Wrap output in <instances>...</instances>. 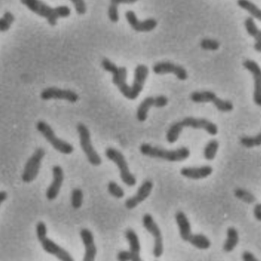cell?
<instances>
[{
    "mask_svg": "<svg viewBox=\"0 0 261 261\" xmlns=\"http://www.w3.org/2000/svg\"><path fill=\"white\" fill-rule=\"evenodd\" d=\"M153 183L149 180L145 181L142 184L139 189H138V193L127 199L125 201V207L128 210H132L135 208L138 204H141L149 197V195L151 194V191H152Z\"/></svg>",
    "mask_w": 261,
    "mask_h": 261,
    "instance_id": "obj_17",
    "label": "cell"
},
{
    "mask_svg": "<svg viewBox=\"0 0 261 261\" xmlns=\"http://www.w3.org/2000/svg\"><path fill=\"white\" fill-rule=\"evenodd\" d=\"M188 127H191L194 129L206 130L209 135L213 136L218 133V128L217 125L211 121L204 118L186 117L183 120L175 122L173 125H171L167 134V141L170 143H175L178 141L184 128H188Z\"/></svg>",
    "mask_w": 261,
    "mask_h": 261,
    "instance_id": "obj_2",
    "label": "cell"
},
{
    "mask_svg": "<svg viewBox=\"0 0 261 261\" xmlns=\"http://www.w3.org/2000/svg\"><path fill=\"white\" fill-rule=\"evenodd\" d=\"M152 70L153 72L158 75H164V74L167 73L175 74L177 78L181 81L186 80L188 77V72L183 67L172 64L169 61L157 63L153 66Z\"/></svg>",
    "mask_w": 261,
    "mask_h": 261,
    "instance_id": "obj_14",
    "label": "cell"
},
{
    "mask_svg": "<svg viewBox=\"0 0 261 261\" xmlns=\"http://www.w3.org/2000/svg\"><path fill=\"white\" fill-rule=\"evenodd\" d=\"M242 146L246 148H252L254 146H259L261 144V134L259 133L256 136L252 137H243L241 139Z\"/></svg>",
    "mask_w": 261,
    "mask_h": 261,
    "instance_id": "obj_29",
    "label": "cell"
},
{
    "mask_svg": "<svg viewBox=\"0 0 261 261\" xmlns=\"http://www.w3.org/2000/svg\"><path fill=\"white\" fill-rule=\"evenodd\" d=\"M108 191L111 196L117 198V199H122L125 195L123 189L114 181L109 182V185H108Z\"/></svg>",
    "mask_w": 261,
    "mask_h": 261,
    "instance_id": "obj_32",
    "label": "cell"
},
{
    "mask_svg": "<svg viewBox=\"0 0 261 261\" xmlns=\"http://www.w3.org/2000/svg\"><path fill=\"white\" fill-rule=\"evenodd\" d=\"M21 3L27 6L32 12L47 20L49 25L55 27L57 21L61 17H67L70 15V8L65 6L51 8L50 6L38 0H23Z\"/></svg>",
    "mask_w": 261,
    "mask_h": 261,
    "instance_id": "obj_3",
    "label": "cell"
},
{
    "mask_svg": "<svg viewBox=\"0 0 261 261\" xmlns=\"http://www.w3.org/2000/svg\"><path fill=\"white\" fill-rule=\"evenodd\" d=\"M254 217L256 220L260 221L261 220V205L260 204H257L254 209Z\"/></svg>",
    "mask_w": 261,
    "mask_h": 261,
    "instance_id": "obj_38",
    "label": "cell"
},
{
    "mask_svg": "<svg viewBox=\"0 0 261 261\" xmlns=\"http://www.w3.org/2000/svg\"><path fill=\"white\" fill-rule=\"evenodd\" d=\"M143 224L144 228L147 230L154 238V248H153V254L154 257H160L164 252V244H163V238L159 225L154 222V219L150 214H146L143 216Z\"/></svg>",
    "mask_w": 261,
    "mask_h": 261,
    "instance_id": "obj_12",
    "label": "cell"
},
{
    "mask_svg": "<svg viewBox=\"0 0 261 261\" xmlns=\"http://www.w3.org/2000/svg\"><path fill=\"white\" fill-rule=\"evenodd\" d=\"M191 99L193 102H211L219 111L222 112H230L233 110V106L231 101L219 99L214 92L204 91L193 92L191 95Z\"/></svg>",
    "mask_w": 261,
    "mask_h": 261,
    "instance_id": "obj_10",
    "label": "cell"
},
{
    "mask_svg": "<svg viewBox=\"0 0 261 261\" xmlns=\"http://www.w3.org/2000/svg\"><path fill=\"white\" fill-rule=\"evenodd\" d=\"M219 146H220V144L216 140H212L206 145L204 150V156L206 160L213 161L215 159Z\"/></svg>",
    "mask_w": 261,
    "mask_h": 261,
    "instance_id": "obj_26",
    "label": "cell"
},
{
    "mask_svg": "<svg viewBox=\"0 0 261 261\" xmlns=\"http://www.w3.org/2000/svg\"><path fill=\"white\" fill-rule=\"evenodd\" d=\"M36 231L38 241H39L42 247H43L45 251L56 256L60 260H73L72 256L65 249L61 248V246L56 244L55 242H53L46 237L47 228H46V224L44 222H39L37 224Z\"/></svg>",
    "mask_w": 261,
    "mask_h": 261,
    "instance_id": "obj_6",
    "label": "cell"
},
{
    "mask_svg": "<svg viewBox=\"0 0 261 261\" xmlns=\"http://www.w3.org/2000/svg\"><path fill=\"white\" fill-rule=\"evenodd\" d=\"M46 154L43 148H38L32 157L27 161L22 175V180L25 183H31L38 177L39 174L41 162Z\"/></svg>",
    "mask_w": 261,
    "mask_h": 261,
    "instance_id": "obj_11",
    "label": "cell"
},
{
    "mask_svg": "<svg viewBox=\"0 0 261 261\" xmlns=\"http://www.w3.org/2000/svg\"><path fill=\"white\" fill-rule=\"evenodd\" d=\"M245 68L253 75L254 81V101L257 106H261V70L255 61L246 60L243 63Z\"/></svg>",
    "mask_w": 261,
    "mask_h": 261,
    "instance_id": "obj_16",
    "label": "cell"
},
{
    "mask_svg": "<svg viewBox=\"0 0 261 261\" xmlns=\"http://www.w3.org/2000/svg\"><path fill=\"white\" fill-rule=\"evenodd\" d=\"M213 172V168L210 166H203L201 167H184L181 174L185 178L190 179L199 180L207 178Z\"/></svg>",
    "mask_w": 261,
    "mask_h": 261,
    "instance_id": "obj_20",
    "label": "cell"
},
{
    "mask_svg": "<svg viewBox=\"0 0 261 261\" xmlns=\"http://www.w3.org/2000/svg\"><path fill=\"white\" fill-rule=\"evenodd\" d=\"M175 220L179 228L180 236L183 241L189 242L193 246L201 250H205L210 248L211 241L207 237L201 233H192L191 223L185 213L182 211L177 212L175 214Z\"/></svg>",
    "mask_w": 261,
    "mask_h": 261,
    "instance_id": "obj_4",
    "label": "cell"
},
{
    "mask_svg": "<svg viewBox=\"0 0 261 261\" xmlns=\"http://www.w3.org/2000/svg\"><path fill=\"white\" fill-rule=\"evenodd\" d=\"M245 27H246V31L250 36L255 39V44H254V49L260 53L261 51V32L257 28L255 22L251 17L246 19L245 21Z\"/></svg>",
    "mask_w": 261,
    "mask_h": 261,
    "instance_id": "obj_22",
    "label": "cell"
},
{
    "mask_svg": "<svg viewBox=\"0 0 261 261\" xmlns=\"http://www.w3.org/2000/svg\"><path fill=\"white\" fill-rule=\"evenodd\" d=\"M243 260L245 261H256L257 258L254 257L252 253L249 251H245L243 254Z\"/></svg>",
    "mask_w": 261,
    "mask_h": 261,
    "instance_id": "obj_37",
    "label": "cell"
},
{
    "mask_svg": "<svg viewBox=\"0 0 261 261\" xmlns=\"http://www.w3.org/2000/svg\"><path fill=\"white\" fill-rule=\"evenodd\" d=\"M234 195L238 199L246 204H253L256 201L255 196L252 193L243 188H238L235 190Z\"/></svg>",
    "mask_w": 261,
    "mask_h": 261,
    "instance_id": "obj_27",
    "label": "cell"
},
{
    "mask_svg": "<svg viewBox=\"0 0 261 261\" xmlns=\"http://www.w3.org/2000/svg\"><path fill=\"white\" fill-rule=\"evenodd\" d=\"M238 4L242 9L250 13L253 17H255L258 20H261V11L254 3L246 1V0H240L238 2Z\"/></svg>",
    "mask_w": 261,
    "mask_h": 261,
    "instance_id": "obj_25",
    "label": "cell"
},
{
    "mask_svg": "<svg viewBox=\"0 0 261 261\" xmlns=\"http://www.w3.org/2000/svg\"><path fill=\"white\" fill-rule=\"evenodd\" d=\"M106 155L108 159H110L111 161L117 164L119 170H120L121 179L123 183L128 187L135 186L137 183L136 178L130 172L128 163L125 160L123 154L117 149L109 148L106 149Z\"/></svg>",
    "mask_w": 261,
    "mask_h": 261,
    "instance_id": "obj_8",
    "label": "cell"
},
{
    "mask_svg": "<svg viewBox=\"0 0 261 261\" xmlns=\"http://www.w3.org/2000/svg\"><path fill=\"white\" fill-rule=\"evenodd\" d=\"M200 46L204 50L216 51L220 48V43L217 40L205 38L201 40Z\"/></svg>",
    "mask_w": 261,
    "mask_h": 261,
    "instance_id": "obj_33",
    "label": "cell"
},
{
    "mask_svg": "<svg viewBox=\"0 0 261 261\" xmlns=\"http://www.w3.org/2000/svg\"><path fill=\"white\" fill-rule=\"evenodd\" d=\"M168 104V99L165 96H159L154 98V107L164 108Z\"/></svg>",
    "mask_w": 261,
    "mask_h": 261,
    "instance_id": "obj_35",
    "label": "cell"
},
{
    "mask_svg": "<svg viewBox=\"0 0 261 261\" xmlns=\"http://www.w3.org/2000/svg\"><path fill=\"white\" fill-rule=\"evenodd\" d=\"M53 180L50 186L46 191V196L49 200L53 201L59 196L63 182H64V171L60 166H55L53 168Z\"/></svg>",
    "mask_w": 261,
    "mask_h": 261,
    "instance_id": "obj_18",
    "label": "cell"
},
{
    "mask_svg": "<svg viewBox=\"0 0 261 261\" xmlns=\"http://www.w3.org/2000/svg\"><path fill=\"white\" fill-rule=\"evenodd\" d=\"M40 98L43 100H49V99H62L70 101L71 103L76 102L80 97L75 92L67 89H60V88H46L40 93Z\"/></svg>",
    "mask_w": 261,
    "mask_h": 261,
    "instance_id": "obj_13",
    "label": "cell"
},
{
    "mask_svg": "<svg viewBox=\"0 0 261 261\" xmlns=\"http://www.w3.org/2000/svg\"><path fill=\"white\" fill-rule=\"evenodd\" d=\"M81 238L85 247V254L83 260L85 261H93L97 253L94 238L90 230L84 228L80 232Z\"/></svg>",
    "mask_w": 261,
    "mask_h": 261,
    "instance_id": "obj_19",
    "label": "cell"
},
{
    "mask_svg": "<svg viewBox=\"0 0 261 261\" xmlns=\"http://www.w3.org/2000/svg\"><path fill=\"white\" fill-rule=\"evenodd\" d=\"M15 20L14 14L9 11L5 13L3 17L0 20V30L2 32H7L10 29L11 25Z\"/></svg>",
    "mask_w": 261,
    "mask_h": 261,
    "instance_id": "obj_28",
    "label": "cell"
},
{
    "mask_svg": "<svg viewBox=\"0 0 261 261\" xmlns=\"http://www.w3.org/2000/svg\"><path fill=\"white\" fill-rule=\"evenodd\" d=\"M121 0H112L109 8V17L111 22H117L119 20L118 6Z\"/></svg>",
    "mask_w": 261,
    "mask_h": 261,
    "instance_id": "obj_31",
    "label": "cell"
},
{
    "mask_svg": "<svg viewBox=\"0 0 261 261\" xmlns=\"http://www.w3.org/2000/svg\"><path fill=\"white\" fill-rule=\"evenodd\" d=\"M72 3L74 8H75V11H76L77 14L83 15L86 13L87 6L85 1H83V0H72Z\"/></svg>",
    "mask_w": 261,
    "mask_h": 261,
    "instance_id": "obj_34",
    "label": "cell"
},
{
    "mask_svg": "<svg viewBox=\"0 0 261 261\" xmlns=\"http://www.w3.org/2000/svg\"><path fill=\"white\" fill-rule=\"evenodd\" d=\"M125 18L134 30L138 32H149L157 27L158 22L150 18L144 21H140L134 11H128L125 13Z\"/></svg>",
    "mask_w": 261,
    "mask_h": 261,
    "instance_id": "obj_15",
    "label": "cell"
},
{
    "mask_svg": "<svg viewBox=\"0 0 261 261\" xmlns=\"http://www.w3.org/2000/svg\"><path fill=\"white\" fill-rule=\"evenodd\" d=\"M154 106V98L152 96L146 98L140 105L137 111V119L140 122H144L147 119L148 113L151 106Z\"/></svg>",
    "mask_w": 261,
    "mask_h": 261,
    "instance_id": "obj_24",
    "label": "cell"
},
{
    "mask_svg": "<svg viewBox=\"0 0 261 261\" xmlns=\"http://www.w3.org/2000/svg\"><path fill=\"white\" fill-rule=\"evenodd\" d=\"M117 260L120 261L130 260L129 252L128 251H122L117 255Z\"/></svg>",
    "mask_w": 261,
    "mask_h": 261,
    "instance_id": "obj_36",
    "label": "cell"
},
{
    "mask_svg": "<svg viewBox=\"0 0 261 261\" xmlns=\"http://www.w3.org/2000/svg\"><path fill=\"white\" fill-rule=\"evenodd\" d=\"M83 192L80 188H75L72 192L71 204L75 209H80L83 203Z\"/></svg>",
    "mask_w": 261,
    "mask_h": 261,
    "instance_id": "obj_30",
    "label": "cell"
},
{
    "mask_svg": "<svg viewBox=\"0 0 261 261\" xmlns=\"http://www.w3.org/2000/svg\"><path fill=\"white\" fill-rule=\"evenodd\" d=\"M77 132L80 135V146L82 150L85 152L90 164L93 166H99L101 163L100 156L97 151L95 150L91 143V132L88 127L83 123L77 125Z\"/></svg>",
    "mask_w": 261,
    "mask_h": 261,
    "instance_id": "obj_9",
    "label": "cell"
},
{
    "mask_svg": "<svg viewBox=\"0 0 261 261\" xmlns=\"http://www.w3.org/2000/svg\"><path fill=\"white\" fill-rule=\"evenodd\" d=\"M101 66L108 72L113 74V83L118 88L120 93L126 99L135 100L143 91L145 82L149 75V69L146 65L141 64L135 71V80L132 86L127 84V69L124 67H118L109 59L101 61Z\"/></svg>",
    "mask_w": 261,
    "mask_h": 261,
    "instance_id": "obj_1",
    "label": "cell"
},
{
    "mask_svg": "<svg viewBox=\"0 0 261 261\" xmlns=\"http://www.w3.org/2000/svg\"><path fill=\"white\" fill-rule=\"evenodd\" d=\"M37 129L56 150L64 154H70L73 152V146L67 142L58 138L50 125H48L46 122L39 121L37 123Z\"/></svg>",
    "mask_w": 261,
    "mask_h": 261,
    "instance_id": "obj_7",
    "label": "cell"
},
{
    "mask_svg": "<svg viewBox=\"0 0 261 261\" xmlns=\"http://www.w3.org/2000/svg\"><path fill=\"white\" fill-rule=\"evenodd\" d=\"M7 196L8 194L6 192L2 191L1 193H0V203H1V204L3 202V201L7 199Z\"/></svg>",
    "mask_w": 261,
    "mask_h": 261,
    "instance_id": "obj_39",
    "label": "cell"
},
{
    "mask_svg": "<svg viewBox=\"0 0 261 261\" xmlns=\"http://www.w3.org/2000/svg\"><path fill=\"white\" fill-rule=\"evenodd\" d=\"M143 155L153 159H160L170 162H178L186 160L190 157L191 151L186 147H181L176 150H167L162 148L155 147L148 143H143L140 147Z\"/></svg>",
    "mask_w": 261,
    "mask_h": 261,
    "instance_id": "obj_5",
    "label": "cell"
},
{
    "mask_svg": "<svg viewBox=\"0 0 261 261\" xmlns=\"http://www.w3.org/2000/svg\"><path fill=\"white\" fill-rule=\"evenodd\" d=\"M125 238L129 243V252L130 260L141 261V243L136 232L132 229H128L125 231Z\"/></svg>",
    "mask_w": 261,
    "mask_h": 261,
    "instance_id": "obj_21",
    "label": "cell"
},
{
    "mask_svg": "<svg viewBox=\"0 0 261 261\" xmlns=\"http://www.w3.org/2000/svg\"><path fill=\"white\" fill-rule=\"evenodd\" d=\"M239 243V234L236 228L230 227L227 231V240L223 246L224 251L231 252Z\"/></svg>",
    "mask_w": 261,
    "mask_h": 261,
    "instance_id": "obj_23",
    "label": "cell"
}]
</instances>
